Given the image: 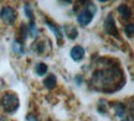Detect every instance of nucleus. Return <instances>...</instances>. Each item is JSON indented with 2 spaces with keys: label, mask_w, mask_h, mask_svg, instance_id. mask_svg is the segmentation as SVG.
I'll return each instance as SVG.
<instances>
[{
  "label": "nucleus",
  "mask_w": 134,
  "mask_h": 121,
  "mask_svg": "<svg viewBox=\"0 0 134 121\" xmlns=\"http://www.w3.org/2000/svg\"><path fill=\"white\" fill-rule=\"evenodd\" d=\"M125 79L118 66H107L97 69L91 79L92 87L104 93H114L124 85Z\"/></svg>",
  "instance_id": "f257e3e1"
},
{
  "label": "nucleus",
  "mask_w": 134,
  "mask_h": 121,
  "mask_svg": "<svg viewBox=\"0 0 134 121\" xmlns=\"http://www.w3.org/2000/svg\"><path fill=\"white\" fill-rule=\"evenodd\" d=\"M1 105H3V109H4L5 112L8 114H13L15 112L20 106V100L18 95L15 93H5L3 95V99H1Z\"/></svg>",
  "instance_id": "f03ea898"
},
{
  "label": "nucleus",
  "mask_w": 134,
  "mask_h": 121,
  "mask_svg": "<svg viewBox=\"0 0 134 121\" xmlns=\"http://www.w3.org/2000/svg\"><path fill=\"white\" fill-rule=\"evenodd\" d=\"M96 12V6L93 3H88L86 5V9L82 10L80 14L77 15V21L81 26H87L91 24V21L93 20V15Z\"/></svg>",
  "instance_id": "7ed1b4c3"
},
{
  "label": "nucleus",
  "mask_w": 134,
  "mask_h": 121,
  "mask_svg": "<svg viewBox=\"0 0 134 121\" xmlns=\"http://www.w3.org/2000/svg\"><path fill=\"white\" fill-rule=\"evenodd\" d=\"M0 17L4 21L5 24H14L16 20V11H15L11 6H5L3 8V10L0 11Z\"/></svg>",
  "instance_id": "20e7f679"
},
{
  "label": "nucleus",
  "mask_w": 134,
  "mask_h": 121,
  "mask_svg": "<svg viewBox=\"0 0 134 121\" xmlns=\"http://www.w3.org/2000/svg\"><path fill=\"white\" fill-rule=\"evenodd\" d=\"M104 30L105 32L108 35H112L113 37H119V32L117 30V26H115V21H114V17L113 15L109 14L107 16V19L104 21Z\"/></svg>",
  "instance_id": "39448f33"
},
{
  "label": "nucleus",
  "mask_w": 134,
  "mask_h": 121,
  "mask_svg": "<svg viewBox=\"0 0 134 121\" xmlns=\"http://www.w3.org/2000/svg\"><path fill=\"white\" fill-rule=\"evenodd\" d=\"M70 54H71V58L73 59V61L78 62V61H81V59L85 57V49H83L82 46H75V47L71 49V53Z\"/></svg>",
  "instance_id": "423d86ee"
},
{
  "label": "nucleus",
  "mask_w": 134,
  "mask_h": 121,
  "mask_svg": "<svg viewBox=\"0 0 134 121\" xmlns=\"http://www.w3.org/2000/svg\"><path fill=\"white\" fill-rule=\"evenodd\" d=\"M45 22H46V25H47V27H48V29L51 30V31H52L53 34H55V36L57 37V41H58V40L61 41V40H62V32H61V29L58 27V25L53 24V22L51 21V20H47V19L45 20Z\"/></svg>",
  "instance_id": "0eeeda50"
},
{
  "label": "nucleus",
  "mask_w": 134,
  "mask_h": 121,
  "mask_svg": "<svg viewBox=\"0 0 134 121\" xmlns=\"http://www.w3.org/2000/svg\"><path fill=\"white\" fill-rule=\"evenodd\" d=\"M118 12L120 14V16L123 17V19H130L132 17V10H130V8L128 6V5L125 4H120L119 6H118Z\"/></svg>",
  "instance_id": "6e6552de"
},
{
  "label": "nucleus",
  "mask_w": 134,
  "mask_h": 121,
  "mask_svg": "<svg viewBox=\"0 0 134 121\" xmlns=\"http://www.w3.org/2000/svg\"><path fill=\"white\" fill-rule=\"evenodd\" d=\"M43 84H45V87L47 88V89H53V88L56 87V84H57V79H56V77L53 74H48L47 77L45 78Z\"/></svg>",
  "instance_id": "1a4fd4ad"
},
{
  "label": "nucleus",
  "mask_w": 134,
  "mask_h": 121,
  "mask_svg": "<svg viewBox=\"0 0 134 121\" xmlns=\"http://www.w3.org/2000/svg\"><path fill=\"white\" fill-rule=\"evenodd\" d=\"M65 31H66V35L68 36V39L71 40H75L77 37V35H78V31H77V29L73 25H66L65 26Z\"/></svg>",
  "instance_id": "9d476101"
},
{
  "label": "nucleus",
  "mask_w": 134,
  "mask_h": 121,
  "mask_svg": "<svg viewBox=\"0 0 134 121\" xmlns=\"http://www.w3.org/2000/svg\"><path fill=\"white\" fill-rule=\"evenodd\" d=\"M113 109H114L115 111V115L118 117H123L125 114V106L124 104H122V103H114L113 104Z\"/></svg>",
  "instance_id": "9b49d317"
},
{
  "label": "nucleus",
  "mask_w": 134,
  "mask_h": 121,
  "mask_svg": "<svg viewBox=\"0 0 134 121\" xmlns=\"http://www.w3.org/2000/svg\"><path fill=\"white\" fill-rule=\"evenodd\" d=\"M35 72L38 75H43V74L47 73V66L45 63H37L36 67H35Z\"/></svg>",
  "instance_id": "f8f14e48"
},
{
  "label": "nucleus",
  "mask_w": 134,
  "mask_h": 121,
  "mask_svg": "<svg viewBox=\"0 0 134 121\" xmlns=\"http://www.w3.org/2000/svg\"><path fill=\"white\" fill-rule=\"evenodd\" d=\"M27 34L31 35V37H36V36L38 35V30H37L36 25L34 24V22H31V24L27 26Z\"/></svg>",
  "instance_id": "ddd939ff"
},
{
  "label": "nucleus",
  "mask_w": 134,
  "mask_h": 121,
  "mask_svg": "<svg viewBox=\"0 0 134 121\" xmlns=\"http://www.w3.org/2000/svg\"><path fill=\"white\" fill-rule=\"evenodd\" d=\"M124 31H125V34H127V36L132 37L133 34H134V25L133 24L127 25V26H125V29H124Z\"/></svg>",
  "instance_id": "4468645a"
},
{
  "label": "nucleus",
  "mask_w": 134,
  "mask_h": 121,
  "mask_svg": "<svg viewBox=\"0 0 134 121\" xmlns=\"http://www.w3.org/2000/svg\"><path fill=\"white\" fill-rule=\"evenodd\" d=\"M14 51L15 52H18V53H24V47H23V44L18 42V41H15L14 42Z\"/></svg>",
  "instance_id": "2eb2a0df"
},
{
  "label": "nucleus",
  "mask_w": 134,
  "mask_h": 121,
  "mask_svg": "<svg viewBox=\"0 0 134 121\" xmlns=\"http://www.w3.org/2000/svg\"><path fill=\"white\" fill-rule=\"evenodd\" d=\"M24 10H25V14H26V16H27V17L32 21V20H34V14H32V10H31V6H30V5H25Z\"/></svg>",
  "instance_id": "dca6fc26"
},
{
  "label": "nucleus",
  "mask_w": 134,
  "mask_h": 121,
  "mask_svg": "<svg viewBox=\"0 0 134 121\" xmlns=\"http://www.w3.org/2000/svg\"><path fill=\"white\" fill-rule=\"evenodd\" d=\"M107 104H105V100H100L99 101V104H98V111L99 112H102V114H105V111H107Z\"/></svg>",
  "instance_id": "f3484780"
},
{
  "label": "nucleus",
  "mask_w": 134,
  "mask_h": 121,
  "mask_svg": "<svg viewBox=\"0 0 134 121\" xmlns=\"http://www.w3.org/2000/svg\"><path fill=\"white\" fill-rule=\"evenodd\" d=\"M35 49H36L37 53H42V52H45V44L42 42H38V43L35 44Z\"/></svg>",
  "instance_id": "a211bd4d"
},
{
  "label": "nucleus",
  "mask_w": 134,
  "mask_h": 121,
  "mask_svg": "<svg viewBox=\"0 0 134 121\" xmlns=\"http://www.w3.org/2000/svg\"><path fill=\"white\" fill-rule=\"evenodd\" d=\"M26 119H27V121H38L36 117L34 116V115H27V117H26Z\"/></svg>",
  "instance_id": "6ab92c4d"
},
{
  "label": "nucleus",
  "mask_w": 134,
  "mask_h": 121,
  "mask_svg": "<svg viewBox=\"0 0 134 121\" xmlns=\"http://www.w3.org/2000/svg\"><path fill=\"white\" fill-rule=\"evenodd\" d=\"M122 121H130V120H129V119H128V117H125V119H123V120H122Z\"/></svg>",
  "instance_id": "aec40b11"
}]
</instances>
